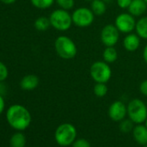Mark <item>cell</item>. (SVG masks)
Segmentation results:
<instances>
[{"label":"cell","mask_w":147,"mask_h":147,"mask_svg":"<svg viewBox=\"0 0 147 147\" xmlns=\"http://www.w3.org/2000/svg\"><path fill=\"white\" fill-rule=\"evenodd\" d=\"M139 91L140 93L144 95V96H147V79L143 81L140 85H139Z\"/></svg>","instance_id":"27"},{"label":"cell","mask_w":147,"mask_h":147,"mask_svg":"<svg viewBox=\"0 0 147 147\" xmlns=\"http://www.w3.org/2000/svg\"><path fill=\"white\" fill-rule=\"evenodd\" d=\"M133 122L130 119H124L123 120L120 121V124H119V129L122 132H125V133H127V132H130L133 130L134 126H133Z\"/></svg>","instance_id":"22"},{"label":"cell","mask_w":147,"mask_h":147,"mask_svg":"<svg viewBox=\"0 0 147 147\" xmlns=\"http://www.w3.org/2000/svg\"><path fill=\"white\" fill-rule=\"evenodd\" d=\"M39 85V78L36 75L24 76L20 82V88L24 91H32L36 89Z\"/></svg>","instance_id":"13"},{"label":"cell","mask_w":147,"mask_h":147,"mask_svg":"<svg viewBox=\"0 0 147 147\" xmlns=\"http://www.w3.org/2000/svg\"><path fill=\"white\" fill-rule=\"evenodd\" d=\"M102 1H104L105 3H108V2H110L111 0H102Z\"/></svg>","instance_id":"31"},{"label":"cell","mask_w":147,"mask_h":147,"mask_svg":"<svg viewBox=\"0 0 147 147\" xmlns=\"http://www.w3.org/2000/svg\"><path fill=\"white\" fill-rule=\"evenodd\" d=\"M103 61L111 64L117 61L118 59V51L114 47H106L102 53Z\"/></svg>","instance_id":"17"},{"label":"cell","mask_w":147,"mask_h":147,"mask_svg":"<svg viewBox=\"0 0 147 147\" xmlns=\"http://www.w3.org/2000/svg\"><path fill=\"white\" fill-rule=\"evenodd\" d=\"M134 140L140 145L147 144V127L145 125L138 124L132 130Z\"/></svg>","instance_id":"14"},{"label":"cell","mask_w":147,"mask_h":147,"mask_svg":"<svg viewBox=\"0 0 147 147\" xmlns=\"http://www.w3.org/2000/svg\"><path fill=\"white\" fill-rule=\"evenodd\" d=\"M5 99L3 98V96L0 94V114H1L4 110H5Z\"/></svg>","instance_id":"28"},{"label":"cell","mask_w":147,"mask_h":147,"mask_svg":"<svg viewBox=\"0 0 147 147\" xmlns=\"http://www.w3.org/2000/svg\"><path fill=\"white\" fill-rule=\"evenodd\" d=\"M143 147H147V144H145V145H143Z\"/></svg>","instance_id":"34"},{"label":"cell","mask_w":147,"mask_h":147,"mask_svg":"<svg viewBox=\"0 0 147 147\" xmlns=\"http://www.w3.org/2000/svg\"><path fill=\"white\" fill-rule=\"evenodd\" d=\"M132 0H117V5L119 8L123 9V10H127L128 7L130 6Z\"/></svg>","instance_id":"26"},{"label":"cell","mask_w":147,"mask_h":147,"mask_svg":"<svg viewBox=\"0 0 147 147\" xmlns=\"http://www.w3.org/2000/svg\"><path fill=\"white\" fill-rule=\"evenodd\" d=\"M76 128L70 123H63L60 125L55 132V139L56 143L63 147L71 145L76 139Z\"/></svg>","instance_id":"3"},{"label":"cell","mask_w":147,"mask_h":147,"mask_svg":"<svg viewBox=\"0 0 147 147\" xmlns=\"http://www.w3.org/2000/svg\"><path fill=\"white\" fill-rule=\"evenodd\" d=\"M84 1H90L91 2V1H93V0H84Z\"/></svg>","instance_id":"33"},{"label":"cell","mask_w":147,"mask_h":147,"mask_svg":"<svg viewBox=\"0 0 147 147\" xmlns=\"http://www.w3.org/2000/svg\"><path fill=\"white\" fill-rule=\"evenodd\" d=\"M126 115L127 106H125L123 101L115 100L110 105L108 108V116L112 120L115 122H120L125 118Z\"/></svg>","instance_id":"10"},{"label":"cell","mask_w":147,"mask_h":147,"mask_svg":"<svg viewBox=\"0 0 147 147\" xmlns=\"http://www.w3.org/2000/svg\"><path fill=\"white\" fill-rule=\"evenodd\" d=\"M55 50L58 56L64 60L73 59L77 55L76 42L67 36H60L55 39Z\"/></svg>","instance_id":"2"},{"label":"cell","mask_w":147,"mask_h":147,"mask_svg":"<svg viewBox=\"0 0 147 147\" xmlns=\"http://www.w3.org/2000/svg\"><path fill=\"white\" fill-rule=\"evenodd\" d=\"M90 76L95 83H107L112 77V69L105 61H96L90 67Z\"/></svg>","instance_id":"6"},{"label":"cell","mask_w":147,"mask_h":147,"mask_svg":"<svg viewBox=\"0 0 147 147\" xmlns=\"http://www.w3.org/2000/svg\"><path fill=\"white\" fill-rule=\"evenodd\" d=\"M32 5L39 10H46L53 5L55 0H30Z\"/></svg>","instance_id":"20"},{"label":"cell","mask_w":147,"mask_h":147,"mask_svg":"<svg viewBox=\"0 0 147 147\" xmlns=\"http://www.w3.org/2000/svg\"><path fill=\"white\" fill-rule=\"evenodd\" d=\"M128 12L133 17H142L147 11V4L144 0H132L127 9Z\"/></svg>","instance_id":"12"},{"label":"cell","mask_w":147,"mask_h":147,"mask_svg":"<svg viewBox=\"0 0 147 147\" xmlns=\"http://www.w3.org/2000/svg\"><path fill=\"white\" fill-rule=\"evenodd\" d=\"M72 20L73 24L79 28H86L90 26L94 21V14L90 8L79 7L73 11Z\"/></svg>","instance_id":"7"},{"label":"cell","mask_w":147,"mask_h":147,"mask_svg":"<svg viewBox=\"0 0 147 147\" xmlns=\"http://www.w3.org/2000/svg\"><path fill=\"white\" fill-rule=\"evenodd\" d=\"M107 92H108V88L106 83H96L94 87V94L95 96L99 98L106 96Z\"/></svg>","instance_id":"21"},{"label":"cell","mask_w":147,"mask_h":147,"mask_svg":"<svg viewBox=\"0 0 147 147\" xmlns=\"http://www.w3.org/2000/svg\"><path fill=\"white\" fill-rule=\"evenodd\" d=\"M144 2H145V3L147 4V0H144Z\"/></svg>","instance_id":"35"},{"label":"cell","mask_w":147,"mask_h":147,"mask_svg":"<svg viewBox=\"0 0 147 147\" xmlns=\"http://www.w3.org/2000/svg\"><path fill=\"white\" fill-rule=\"evenodd\" d=\"M49 18L51 27L58 31H67L73 24L72 15L68 12V11L61 8L53 11Z\"/></svg>","instance_id":"4"},{"label":"cell","mask_w":147,"mask_h":147,"mask_svg":"<svg viewBox=\"0 0 147 147\" xmlns=\"http://www.w3.org/2000/svg\"><path fill=\"white\" fill-rule=\"evenodd\" d=\"M136 22L135 17L131 15L129 12H123L116 17L114 25L120 33L129 34L135 30Z\"/></svg>","instance_id":"8"},{"label":"cell","mask_w":147,"mask_h":147,"mask_svg":"<svg viewBox=\"0 0 147 147\" xmlns=\"http://www.w3.org/2000/svg\"><path fill=\"white\" fill-rule=\"evenodd\" d=\"M0 1L5 5H12L17 1V0H0Z\"/></svg>","instance_id":"30"},{"label":"cell","mask_w":147,"mask_h":147,"mask_svg":"<svg viewBox=\"0 0 147 147\" xmlns=\"http://www.w3.org/2000/svg\"><path fill=\"white\" fill-rule=\"evenodd\" d=\"M119 31L114 24L105 25L100 31V41L106 47H114L119 39Z\"/></svg>","instance_id":"9"},{"label":"cell","mask_w":147,"mask_h":147,"mask_svg":"<svg viewBox=\"0 0 147 147\" xmlns=\"http://www.w3.org/2000/svg\"><path fill=\"white\" fill-rule=\"evenodd\" d=\"M144 125H145V126L147 127V119H146V120L144 121Z\"/></svg>","instance_id":"32"},{"label":"cell","mask_w":147,"mask_h":147,"mask_svg":"<svg viewBox=\"0 0 147 147\" xmlns=\"http://www.w3.org/2000/svg\"><path fill=\"white\" fill-rule=\"evenodd\" d=\"M143 59H144V62L147 64V44L144 46V48L143 49Z\"/></svg>","instance_id":"29"},{"label":"cell","mask_w":147,"mask_h":147,"mask_svg":"<svg viewBox=\"0 0 147 147\" xmlns=\"http://www.w3.org/2000/svg\"><path fill=\"white\" fill-rule=\"evenodd\" d=\"M107 3H105L102 0H93L91 1L90 9L94 14V16L101 17L107 11Z\"/></svg>","instance_id":"16"},{"label":"cell","mask_w":147,"mask_h":147,"mask_svg":"<svg viewBox=\"0 0 147 147\" xmlns=\"http://www.w3.org/2000/svg\"><path fill=\"white\" fill-rule=\"evenodd\" d=\"M34 26L36 30H37L38 31H46L51 26L49 18L46 17H39L38 18L36 19Z\"/></svg>","instance_id":"19"},{"label":"cell","mask_w":147,"mask_h":147,"mask_svg":"<svg viewBox=\"0 0 147 147\" xmlns=\"http://www.w3.org/2000/svg\"><path fill=\"white\" fill-rule=\"evenodd\" d=\"M57 5L63 10L70 11L75 7V0H55Z\"/></svg>","instance_id":"23"},{"label":"cell","mask_w":147,"mask_h":147,"mask_svg":"<svg viewBox=\"0 0 147 147\" xmlns=\"http://www.w3.org/2000/svg\"><path fill=\"white\" fill-rule=\"evenodd\" d=\"M127 115L134 124H142L147 119V107L139 99L131 100L127 105Z\"/></svg>","instance_id":"5"},{"label":"cell","mask_w":147,"mask_h":147,"mask_svg":"<svg viewBox=\"0 0 147 147\" xmlns=\"http://www.w3.org/2000/svg\"><path fill=\"white\" fill-rule=\"evenodd\" d=\"M73 147H91L90 142L86 138H78L72 144Z\"/></svg>","instance_id":"25"},{"label":"cell","mask_w":147,"mask_h":147,"mask_svg":"<svg viewBox=\"0 0 147 147\" xmlns=\"http://www.w3.org/2000/svg\"><path fill=\"white\" fill-rule=\"evenodd\" d=\"M6 119L9 125L18 131H24L31 123V115L29 110L19 104L11 106L6 112Z\"/></svg>","instance_id":"1"},{"label":"cell","mask_w":147,"mask_h":147,"mask_svg":"<svg viewBox=\"0 0 147 147\" xmlns=\"http://www.w3.org/2000/svg\"><path fill=\"white\" fill-rule=\"evenodd\" d=\"M140 37L136 33H129L123 39V47L128 52H135L140 46Z\"/></svg>","instance_id":"11"},{"label":"cell","mask_w":147,"mask_h":147,"mask_svg":"<svg viewBox=\"0 0 147 147\" xmlns=\"http://www.w3.org/2000/svg\"><path fill=\"white\" fill-rule=\"evenodd\" d=\"M9 76V70L6 65L0 61V82H4Z\"/></svg>","instance_id":"24"},{"label":"cell","mask_w":147,"mask_h":147,"mask_svg":"<svg viewBox=\"0 0 147 147\" xmlns=\"http://www.w3.org/2000/svg\"><path fill=\"white\" fill-rule=\"evenodd\" d=\"M136 34L142 39L147 40V16H142L136 22Z\"/></svg>","instance_id":"15"},{"label":"cell","mask_w":147,"mask_h":147,"mask_svg":"<svg viewBox=\"0 0 147 147\" xmlns=\"http://www.w3.org/2000/svg\"><path fill=\"white\" fill-rule=\"evenodd\" d=\"M11 147H25L26 138L22 132L15 133L10 140Z\"/></svg>","instance_id":"18"}]
</instances>
